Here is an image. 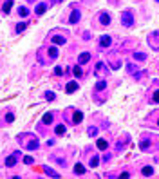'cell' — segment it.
Here are the masks:
<instances>
[{
    "instance_id": "ffe728a7",
    "label": "cell",
    "mask_w": 159,
    "mask_h": 179,
    "mask_svg": "<svg viewBox=\"0 0 159 179\" xmlns=\"http://www.w3.org/2000/svg\"><path fill=\"white\" fill-rule=\"evenodd\" d=\"M141 174H143L145 177H150V175H154V168H152V167H143Z\"/></svg>"
},
{
    "instance_id": "2e32d148",
    "label": "cell",
    "mask_w": 159,
    "mask_h": 179,
    "mask_svg": "<svg viewBox=\"0 0 159 179\" xmlns=\"http://www.w3.org/2000/svg\"><path fill=\"white\" fill-rule=\"evenodd\" d=\"M47 54H49L51 60H56V58H58V49H56V47H49V49H47Z\"/></svg>"
},
{
    "instance_id": "d6a6232c",
    "label": "cell",
    "mask_w": 159,
    "mask_h": 179,
    "mask_svg": "<svg viewBox=\"0 0 159 179\" xmlns=\"http://www.w3.org/2000/svg\"><path fill=\"white\" fill-rule=\"evenodd\" d=\"M157 96H159L157 91H154V94H152V101H154V103H157Z\"/></svg>"
},
{
    "instance_id": "3957f363",
    "label": "cell",
    "mask_w": 159,
    "mask_h": 179,
    "mask_svg": "<svg viewBox=\"0 0 159 179\" xmlns=\"http://www.w3.org/2000/svg\"><path fill=\"white\" fill-rule=\"evenodd\" d=\"M110 22H112V16H110V13H107V11L100 13V24H101V26H108Z\"/></svg>"
},
{
    "instance_id": "cb8c5ba5",
    "label": "cell",
    "mask_w": 159,
    "mask_h": 179,
    "mask_svg": "<svg viewBox=\"0 0 159 179\" xmlns=\"http://www.w3.org/2000/svg\"><path fill=\"white\" fill-rule=\"evenodd\" d=\"M65 130H67V127H65V125H58V127L54 128V132L58 134V136H63V134H65Z\"/></svg>"
},
{
    "instance_id": "9c48e42d",
    "label": "cell",
    "mask_w": 159,
    "mask_h": 179,
    "mask_svg": "<svg viewBox=\"0 0 159 179\" xmlns=\"http://www.w3.org/2000/svg\"><path fill=\"white\" fill-rule=\"evenodd\" d=\"M81 121H83V114L80 112V110H73V123L78 125V123H81Z\"/></svg>"
},
{
    "instance_id": "83f0119b",
    "label": "cell",
    "mask_w": 159,
    "mask_h": 179,
    "mask_svg": "<svg viewBox=\"0 0 159 179\" xmlns=\"http://www.w3.org/2000/svg\"><path fill=\"white\" fill-rule=\"evenodd\" d=\"M26 27H27V24H18V26L15 27V31H16V33H22V31H26Z\"/></svg>"
},
{
    "instance_id": "52a82bcc",
    "label": "cell",
    "mask_w": 159,
    "mask_h": 179,
    "mask_svg": "<svg viewBox=\"0 0 159 179\" xmlns=\"http://www.w3.org/2000/svg\"><path fill=\"white\" fill-rule=\"evenodd\" d=\"M53 121H54V114L53 112H45L43 114V118H42V123L43 125H51Z\"/></svg>"
},
{
    "instance_id": "7a4b0ae2",
    "label": "cell",
    "mask_w": 159,
    "mask_h": 179,
    "mask_svg": "<svg viewBox=\"0 0 159 179\" xmlns=\"http://www.w3.org/2000/svg\"><path fill=\"white\" fill-rule=\"evenodd\" d=\"M121 24H123L125 27H132V26H134V15H132L130 11H125V13L121 15Z\"/></svg>"
},
{
    "instance_id": "e575fe53",
    "label": "cell",
    "mask_w": 159,
    "mask_h": 179,
    "mask_svg": "<svg viewBox=\"0 0 159 179\" xmlns=\"http://www.w3.org/2000/svg\"><path fill=\"white\" fill-rule=\"evenodd\" d=\"M155 2H157V0H155Z\"/></svg>"
},
{
    "instance_id": "603a6c76",
    "label": "cell",
    "mask_w": 159,
    "mask_h": 179,
    "mask_svg": "<svg viewBox=\"0 0 159 179\" xmlns=\"http://www.w3.org/2000/svg\"><path fill=\"white\" fill-rule=\"evenodd\" d=\"M18 15H20L22 18H26V16H29V9H27V7H22V6H20V7H18Z\"/></svg>"
},
{
    "instance_id": "5bb4252c",
    "label": "cell",
    "mask_w": 159,
    "mask_h": 179,
    "mask_svg": "<svg viewBox=\"0 0 159 179\" xmlns=\"http://www.w3.org/2000/svg\"><path fill=\"white\" fill-rule=\"evenodd\" d=\"M78 62H80V63H89V62H90V53H81V54L78 56Z\"/></svg>"
},
{
    "instance_id": "d6986e66",
    "label": "cell",
    "mask_w": 159,
    "mask_h": 179,
    "mask_svg": "<svg viewBox=\"0 0 159 179\" xmlns=\"http://www.w3.org/2000/svg\"><path fill=\"white\" fill-rule=\"evenodd\" d=\"M11 7H13V0H7V2H4V6H2V11H4L6 15H9Z\"/></svg>"
},
{
    "instance_id": "30bf717a",
    "label": "cell",
    "mask_w": 159,
    "mask_h": 179,
    "mask_svg": "<svg viewBox=\"0 0 159 179\" xmlns=\"http://www.w3.org/2000/svg\"><path fill=\"white\" fill-rule=\"evenodd\" d=\"M110 43H112V38H110V36L103 34V36L100 38V45H101V47H110Z\"/></svg>"
},
{
    "instance_id": "4fadbf2b",
    "label": "cell",
    "mask_w": 159,
    "mask_h": 179,
    "mask_svg": "<svg viewBox=\"0 0 159 179\" xmlns=\"http://www.w3.org/2000/svg\"><path fill=\"white\" fill-rule=\"evenodd\" d=\"M103 71H108V69H107V65H105L103 62L96 63V69H94V73H96V74H103Z\"/></svg>"
},
{
    "instance_id": "e0dca14e",
    "label": "cell",
    "mask_w": 159,
    "mask_h": 179,
    "mask_svg": "<svg viewBox=\"0 0 159 179\" xmlns=\"http://www.w3.org/2000/svg\"><path fill=\"white\" fill-rule=\"evenodd\" d=\"M96 147H98L100 150H107V148H108V143H107V139H98V141H96Z\"/></svg>"
},
{
    "instance_id": "f546056e",
    "label": "cell",
    "mask_w": 159,
    "mask_h": 179,
    "mask_svg": "<svg viewBox=\"0 0 159 179\" xmlns=\"http://www.w3.org/2000/svg\"><path fill=\"white\" fill-rule=\"evenodd\" d=\"M24 163H26V165H33V163H34V159L31 158V156H26V158H24Z\"/></svg>"
},
{
    "instance_id": "1f68e13d",
    "label": "cell",
    "mask_w": 159,
    "mask_h": 179,
    "mask_svg": "<svg viewBox=\"0 0 159 179\" xmlns=\"http://www.w3.org/2000/svg\"><path fill=\"white\" fill-rule=\"evenodd\" d=\"M13 120H15V116H13L11 112H9V114H6V121H9V123H11Z\"/></svg>"
},
{
    "instance_id": "7c38bea8",
    "label": "cell",
    "mask_w": 159,
    "mask_h": 179,
    "mask_svg": "<svg viewBox=\"0 0 159 179\" xmlns=\"http://www.w3.org/2000/svg\"><path fill=\"white\" fill-rule=\"evenodd\" d=\"M45 11H47V4H43V2H42V4H38V6H36L34 15H36V16H40V15H43Z\"/></svg>"
},
{
    "instance_id": "4dcf8cb0",
    "label": "cell",
    "mask_w": 159,
    "mask_h": 179,
    "mask_svg": "<svg viewBox=\"0 0 159 179\" xmlns=\"http://www.w3.org/2000/svg\"><path fill=\"white\" fill-rule=\"evenodd\" d=\"M54 74L56 76H62L63 74V69H62V67H54Z\"/></svg>"
},
{
    "instance_id": "d4e9b609",
    "label": "cell",
    "mask_w": 159,
    "mask_h": 179,
    "mask_svg": "<svg viewBox=\"0 0 159 179\" xmlns=\"http://www.w3.org/2000/svg\"><path fill=\"white\" fill-rule=\"evenodd\" d=\"M150 145H152V143H150L148 139H143V141L139 143V148H141V150H148V148H150Z\"/></svg>"
},
{
    "instance_id": "f1b7e54d",
    "label": "cell",
    "mask_w": 159,
    "mask_h": 179,
    "mask_svg": "<svg viewBox=\"0 0 159 179\" xmlns=\"http://www.w3.org/2000/svg\"><path fill=\"white\" fill-rule=\"evenodd\" d=\"M96 134H98L96 127H89V136H96Z\"/></svg>"
},
{
    "instance_id": "44dd1931",
    "label": "cell",
    "mask_w": 159,
    "mask_h": 179,
    "mask_svg": "<svg viewBox=\"0 0 159 179\" xmlns=\"http://www.w3.org/2000/svg\"><path fill=\"white\" fill-rule=\"evenodd\" d=\"M43 172H45V174H47L49 177H60V174H58L56 170H51L49 167H45V168H43Z\"/></svg>"
},
{
    "instance_id": "9a60e30c",
    "label": "cell",
    "mask_w": 159,
    "mask_h": 179,
    "mask_svg": "<svg viewBox=\"0 0 159 179\" xmlns=\"http://www.w3.org/2000/svg\"><path fill=\"white\" fill-rule=\"evenodd\" d=\"M74 174H76V175H83V174H85V167H83L81 163H76V165H74Z\"/></svg>"
},
{
    "instance_id": "4316f807",
    "label": "cell",
    "mask_w": 159,
    "mask_h": 179,
    "mask_svg": "<svg viewBox=\"0 0 159 179\" xmlns=\"http://www.w3.org/2000/svg\"><path fill=\"white\" fill-rule=\"evenodd\" d=\"M43 96H45V100H49V101H53V100H56V94H54V92H51V91H47V92H45Z\"/></svg>"
},
{
    "instance_id": "8fae6325",
    "label": "cell",
    "mask_w": 159,
    "mask_h": 179,
    "mask_svg": "<svg viewBox=\"0 0 159 179\" xmlns=\"http://www.w3.org/2000/svg\"><path fill=\"white\" fill-rule=\"evenodd\" d=\"M105 89H107V81H105V80H100V81L94 85V91H96V92H103Z\"/></svg>"
},
{
    "instance_id": "836d02e7",
    "label": "cell",
    "mask_w": 159,
    "mask_h": 179,
    "mask_svg": "<svg viewBox=\"0 0 159 179\" xmlns=\"http://www.w3.org/2000/svg\"><path fill=\"white\" fill-rule=\"evenodd\" d=\"M27 2H36V0H27Z\"/></svg>"
},
{
    "instance_id": "7402d4cb",
    "label": "cell",
    "mask_w": 159,
    "mask_h": 179,
    "mask_svg": "<svg viewBox=\"0 0 159 179\" xmlns=\"http://www.w3.org/2000/svg\"><path fill=\"white\" fill-rule=\"evenodd\" d=\"M134 60L136 62H145L147 60V54L145 53H134Z\"/></svg>"
},
{
    "instance_id": "ac0fdd59",
    "label": "cell",
    "mask_w": 159,
    "mask_h": 179,
    "mask_svg": "<svg viewBox=\"0 0 159 179\" xmlns=\"http://www.w3.org/2000/svg\"><path fill=\"white\" fill-rule=\"evenodd\" d=\"M89 165L92 167V168H96V167L100 165V156H92V158L89 159Z\"/></svg>"
},
{
    "instance_id": "8992f818",
    "label": "cell",
    "mask_w": 159,
    "mask_h": 179,
    "mask_svg": "<svg viewBox=\"0 0 159 179\" xmlns=\"http://www.w3.org/2000/svg\"><path fill=\"white\" fill-rule=\"evenodd\" d=\"M51 43H56V45H63V43H67V40H65V36L54 34V36H51Z\"/></svg>"
},
{
    "instance_id": "5b68a950",
    "label": "cell",
    "mask_w": 159,
    "mask_h": 179,
    "mask_svg": "<svg viewBox=\"0 0 159 179\" xmlns=\"http://www.w3.org/2000/svg\"><path fill=\"white\" fill-rule=\"evenodd\" d=\"M80 18H81V13H80L78 9H74V11L71 13V16H69V24H71V26L78 24V22H80Z\"/></svg>"
},
{
    "instance_id": "277c9868",
    "label": "cell",
    "mask_w": 159,
    "mask_h": 179,
    "mask_svg": "<svg viewBox=\"0 0 159 179\" xmlns=\"http://www.w3.org/2000/svg\"><path fill=\"white\" fill-rule=\"evenodd\" d=\"M18 156H20V152H15V154L7 156V159H6V167H15L16 161H18Z\"/></svg>"
},
{
    "instance_id": "ba28073f",
    "label": "cell",
    "mask_w": 159,
    "mask_h": 179,
    "mask_svg": "<svg viewBox=\"0 0 159 179\" xmlns=\"http://www.w3.org/2000/svg\"><path fill=\"white\" fill-rule=\"evenodd\" d=\"M78 91V83L76 81H69L65 85V92H69V94H73V92H76Z\"/></svg>"
},
{
    "instance_id": "6da1fadb",
    "label": "cell",
    "mask_w": 159,
    "mask_h": 179,
    "mask_svg": "<svg viewBox=\"0 0 159 179\" xmlns=\"http://www.w3.org/2000/svg\"><path fill=\"white\" fill-rule=\"evenodd\" d=\"M18 141H20V145L24 147L26 150H36V148L40 147L38 138L34 136V134H31V132H24V134H20V136H18Z\"/></svg>"
},
{
    "instance_id": "484cf974",
    "label": "cell",
    "mask_w": 159,
    "mask_h": 179,
    "mask_svg": "<svg viewBox=\"0 0 159 179\" xmlns=\"http://www.w3.org/2000/svg\"><path fill=\"white\" fill-rule=\"evenodd\" d=\"M73 74L76 76V78H81V74H83V71H81V67L80 65H76L74 69H73Z\"/></svg>"
}]
</instances>
